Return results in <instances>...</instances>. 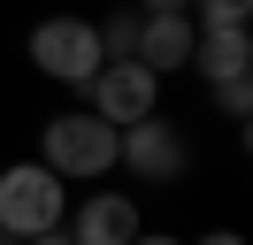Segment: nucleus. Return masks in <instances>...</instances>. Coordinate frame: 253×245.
I'll return each mask as SVG.
<instances>
[{"label": "nucleus", "instance_id": "nucleus-1", "mask_svg": "<svg viewBox=\"0 0 253 245\" xmlns=\"http://www.w3.org/2000/svg\"><path fill=\"white\" fill-rule=\"evenodd\" d=\"M62 214H69V184L54 176L46 161H16V168H0V238H8V245L62 230Z\"/></svg>", "mask_w": 253, "mask_h": 245}, {"label": "nucleus", "instance_id": "nucleus-2", "mask_svg": "<svg viewBox=\"0 0 253 245\" xmlns=\"http://www.w3.org/2000/svg\"><path fill=\"white\" fill-rule=\"evenodd\" d=\"M39 161H46L62 184L108 176V168H115V122H100L92 107H77V115H46V122H39Z\"/></svg>", "mask_w": 253, "mask_h": 245}, {"label": "nucleus", "instance_id": "nucleus-3", "mask_svg": "<svg viewBox=\"0 0 253 245\" xmlns=\"http://www.w3.org/2000/svg\"><path fill=\"white\" fill-rule=\"evenodd\" d=\"M115 168H130V176H146V184H176L192 168V146H184V130L154 107V115H138V122L115 130Z\"/></svg>", "mask_w": 253, "mask_h": 245}, {"label": "nucleus", "instance_id": "nucleus-4", "mask_svg": "<svg viewBox=\"0 0 253 245\" xmlns=\"http://www.w3.org/2000/svg\"><path fill=\"white\" fill-rule=\"evenodd\" d=\"M31 61H39V77L84 92L100 77V31L84 15H46V23H31Z\"/></svg>", "mask_w": 253, "mask_h": 245}, {"label": "nucleus", "instance_id": "nucleus-5", "mask_svg": "<svg viewBox=\"0 0 253 245\" xmlns=\"http://www.w3.org/2000/svg\"><path fill=\"white\" fill-rule=\"evenodd\" d=\"M84 107L123 130V122H138V115L161 107V77L146 69V61H100V77L84 84Z\"/></svg>", "mask_w": 253, "mask_h": 245}, {"label": "nucleus", "instance_id": "nucleus-6", "mask_svg": "<svg viewBox=\"0 0 253 245\" xmlns=\"http://www.w3.org/2000/svg\"><path fill=\"white\" fill-rule=\"evenodd\" d=\"M62 230H69V245H130L146 222L130 207V192H84V207L62 214Z\"/></svg>", "mask_w": 253, "mask_h": 245}, {"label": "nucleus", "instance_id": "nucleus-7", "mask_svg": "<svg viewBox=\"0 0 253 245\" xmlns=\"http://www.w3.org/2000/svg\"><path fill=\"white\" fill-rule=\"evenodd\" d=\"M192 39H200L192 15H138V61H146L154 77L192 69Z\"/></svg>", "mask_w": 253, "mask_h": 245}, {"label": "nucleus", "instance_id": "nucleus-8", "mask_svg": "<svg viewBox=\"0 0 253 245\" xmlns=\"http://www.w3.org/2000/svg\"><path fill=\"white\" fill-rule=\"evenodd\" d=\"M246 61H253L246 23H222V31H200V39H192V69H200L207 84H222V77H246Z\"/></svg>", "mask_w": 253, "mask_h": 245}, {"label": "nucleus", "instance_id": "nucleus-9", "mask_svg": "<svg viewBox=\"0 0 253 245\" xmlns=\"http://www.w3.org/2000/svg\"><path fill=\"white\" fill-rule=\"evenodd\" d=\"M253 0H192V23L200 31H222V23H246Z\"/></svg>", "mask_w": 253, "mask_h": 245}, {"label": "nucleus", "instance_id": "nucleus-10", "mask_svg": "<svg viewBox=\"0 0 253 245\" xmlns=\"http://www.w3.org/2000/svg\"><path fill=\"white\" fill-rule=\"evenodd\" d=\"M215 107H222L230 122H246V115H253V77H222V84H215Z\"/></svg>", "mask_w": 253, "mask_h": 245}, {"label": "nucleus", "instance_id": "nucleus-11", "mask_svg": "<svg viewBox=\"0 0 253 245\" xmlns=\"http://www.w3.org/2000/svg\"><path fill=\"white\" fill-rule=\"evenodd\" d=\"M184 245H246L238 230H200V238H184Z\"/></svg>", "mask_w": 253, "mask_h": 245}, {"label": "nucleus", "instance_id": "nucleus-12", "mask_svg": "<svg viewBox=\"0 0 253 245\" xmlns=\"http://www.w3.org/2000/svg\"><path fill=\"white\" fill-rule=\"evenodd\" d=\"M146 15H192V0H146Z\"/></svg>", "mask_w": 253, "mask_h": 245}, {"label": "nucleus", "instance_id": "nucleus-13", "mask_svg": "<svg viewBox=\"0 0 253 245\" xmlns=\"http://www.w3.org/2000/svg\"><path fill=\"white\" fill-rule=\"evenodd\" d=\"M130 245H184V238H169V230H138Z\"/></svg>", "mask_w": 253, "mask_h": 245}, {"label": "nucleus", "instance_id": "nucleus-14", "mask_svg": "<svg viewBox=\"0 0 253 245\" xmlns=\"http://www.w3.org/2000/svg\"><path fill=\"white\" fill-rule=\"evenodd\" d=\"M23 245H69V230H46V238H23Z\"/></svg>", "mask_w": 253, "mask_h": 245}]
</instances>
